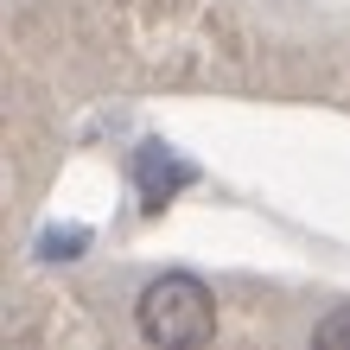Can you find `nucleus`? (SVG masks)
<instances>
[{
  "label": "nucleus",
  "mask_w": 350,
  "mask_h": 350,
  "mask_svg": "<svg viewBox=\"0 0 350 350\" xmlns=\"http://www.w3.org/2000/svg\"><path fill=\"white\" fill-rule=\"evenodd\" d=\"M77 249H83V230H64V236H45V255H51V261H70Z\"/></svg>",
  "instance_id": "20e7f679"
},
{
  "label": "nucleus",
  "mask_w": 350,
  "mask_h": 350,
  "mask_svg": "<svg viewBox=\"0 0 350 350\" xmlns=\"http://www.w3.org/2000/svg\"><path fill=\"white\" fill-rule=\"evenodd\" d=\"M134 325L159 350H191V344H204L217 332V299H211V286L198 274H159V280L140 286Z\"/></svg>",
  "instance_id": "f257e3e1"
},
{
  "label": "nucleus",
  "mask_w": 350,
  "mask_h": 350,
  "mask_svg": "<svg viewBox=\"0 0 350 350\" xmlns=\"http://www.w3.org/2000/svg\"><path fill=\"white\" fill-rule=\"evenodd\" d=\"M312 344L319 350H350V306H338V312H325L312 325Z\"/></svg>",
  "instance_id": "7ed1b4c3"
},
{
  "label": "nucleus",
  "mask_w": 350,
  "mask_h": 350,
  "mask_svg": "<svg viewBox=\"0 0 350 350\" xmlns=\"http://www.w3.org/2000/svg\"><path fill=\"white\" fill-rule=\"evenodd\" d=\"M191 178H198V166L178 159L166 140H147V147L134 153V185H140V198H147V211H166L172 191H185Z\"/></svg>",
  "instance_id": "f03ea898"
}]
</instances>
